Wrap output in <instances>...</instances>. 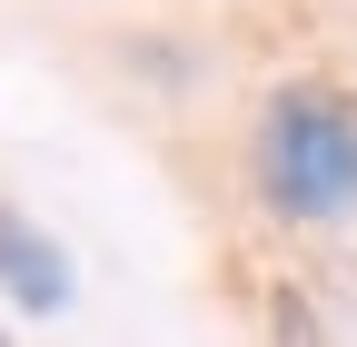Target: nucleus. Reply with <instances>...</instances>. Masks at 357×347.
I'll return each mask as SVG.
<instances>
[{
  "instance_id": "f257e3e1",
  "label": "nucleus",
  "mask_w": 357,
  "mask_h": 347,
  "mask_svg": "<svg viewBox=\"0 0 357 347\" xmlns=\"http://www.w3.org/2000/svg\"><path fill=\"white\" fill-rule=\"evenodd\" d=\"M248 169H258V199L278 219H337V208H357V109L328 79H288L258 109Z\"/></svg>"
},
{
  "instance_id": "f03ea898",
  "label": "nucleus",
  "mask_w": 357,
  "mask_h": 347,
  "mask_svg": "<svg viewBox=\"0 0 357 347\" xmlns=\"http://www.w3.org/2000/svg\"><path fill=\"white\" fill-rule=\"evenodd\" d=\"M0 288L20 298V308H40V318H60V308H70V258L40 238L20 208H0Z\"/></svg>"
},
{
  "instance_id": "7ed1b4c3",
  "label": "nucleus",
  "mask_w": 357,
  "mask_h": 347,
  "mask_svg": "<svg viewBox=\"0 0 357 347\" xmlns=\"http://www.w3.org/2000/svg\"><path fill=\"white\" fill-rule=\"evenodd\" d=\"M268 327H278V347H328L318 318H307V288H298V278H278V298H268Z\"/></svg>"
},
{
  "instance_id": "20e7f679",
  "label": "nucleus",
  "mask_w": 357,
  "mask_h": 347,
  "mask_svg": "<svg viewBox=\"0 0 357 347\" xmlns=\"http://www.w3.org/2000/svg\"><path fill=\"white\" fill-rule=\"evenodd\" d=\"M0 347H10V337H0Z\"/></svg>"
}]
</instances>
